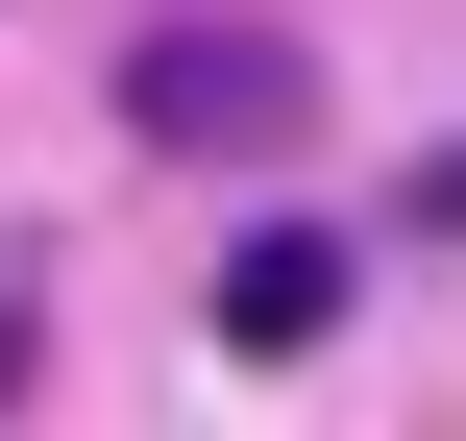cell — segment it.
Listing matches in <instances>:
<instances>
[{
	"instance_id": "cell-1",
	"label": "cell",
	"mask_w": 466,
	"mask_h": 441,
	"mask_svg": "<svg viewBox=\"0 0 466 441\" xmlns=\"http://www.w3.org/2000/svg\"><path fill=\"white\" fill-rule=\"evenodd\" d=\"M123 123H147L172 172H270V147L319 123V49L246 25V0H172V25H123Z\"/></svg>"
},
{
	"instance_id": "cell-2",
	"label": "cell",
	"mask_w": 466,
	"mask_h": 441,
	"mask_svg": "<svg viewBox=\"0 0 466 441\" xmlns=\"http://www.w3.org/2000/svg\"><path fill=\"white\" fill-rule=\"evenodd\" d=\"M197 319H221V368H319L344 344V221H246L197 270Z\"/></svg>"
},
{
	"instance_id": "cell-3",
	"label": "cell",
	"mask_w": 466,
	"mask_h": 441,
	"mask_svg": "<svg viewBox=\"0 0 466 441\" xmlns=\"http://www.w3.org/2000/svg\"><path fill=\"white\" fill-rule=\"evenodd\" d=\"M393 246H466V147H418V196H393Z\"/></svg>"
}]
</instances>
